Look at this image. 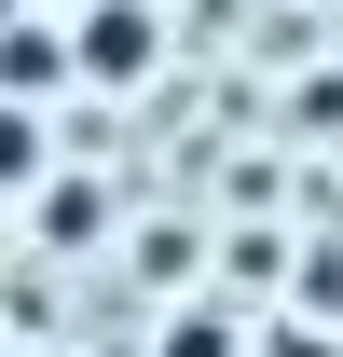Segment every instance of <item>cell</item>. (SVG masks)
Masks as SVG:
<instances>
[{
    "label": "cell",
    "mask_w": 343,
    "mask_h": 357,
    "mask_svg": "<svg viewBox=\"0 0 343 357\" xmlns=\"http://www.w3.org/2000/svg\"><path fill=\"white\" fill-rule=\"evenodd\" d=\"M151 55H165L151 0H83V28H69V83H151Z\"/></svg>",
    "instance_id": "6da1fadb"
},
{
    "label": "cell",
    "mask_w": 343,
    "mask_h": 357,
    "mask_svg": "<svg viewBox=\"0 0 343 357\" xmlns=\"http://www.w3.org/2000/svg\"><path fill=\"white\" fill-rule=\"evenodd\" d=\"M55 83H69V42H55V28H14V42H0V96H28V110H42Z\"/></svg>",
    "instance_id": "7a4b0ae2"
},
{
    "label": "cell",
    "mask_w": 343,
    "mask_h": 357,
    "mask_svg": "<svg viewBox=\"0 0 343 357\" xmlns=\"http://www.w3.org/2000/svg\"><path fill=\"white\" fill-rule=\"evenodd\" d=\"M0 192H42V110L0 96Z\"/></svg>",
    "instance_id": "3957f363"
},
{
    "label": "cell",
    "mask_w": 343,
    "mask_h": 357,
    "mask_svg": "<svg viewBox=\"0 0 343 357\" xmlns=\"http://www.w3.org/2000/svg\"><path fill=\"white\" fill-rule=\"evenodd\" d=\"M42 192H55V206H42L55 248H96V192H83V178H42Z\"/></svg>",
    "instance_id": "277c9868"
},
{
    "label": "cell",
    "mask_w": 343,
    "mask_h": 357,
    "mask_svg": "<svg viewBox=\"0 0 343 357\" xmlns=\"http://www.w3.org/2000/svg\"><path fill=\"white\" fill-rule=\"evenodd\" d=\"M165 357H220V330H206V316H178V330H165Z\"/></svg>",
    "instance_id": "5b68a950"
}]
</instances>
